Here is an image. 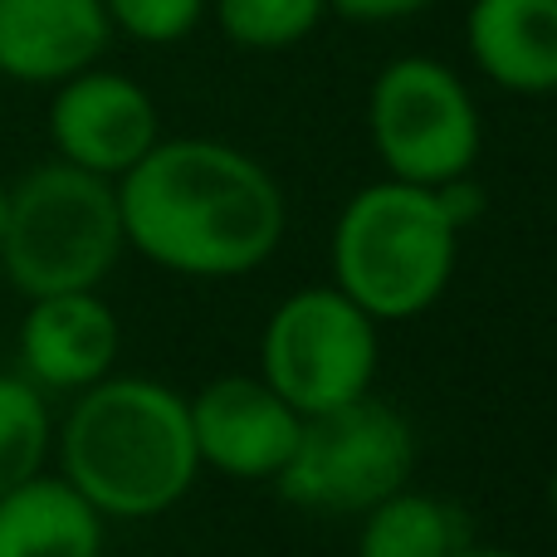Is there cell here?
<instances>
[{"label":"cell","instance_id":"1","mask_svg":"<svg viewBox=\"0 0 557 557\" xmlns=\"http://www.w3.org/2000/svg\"><path fill=\"white\" fill-rule=\"evenodd\" d=\"M123 240L182 278H240L284 240V191L250 152L215 137H157L117 176Z\"/></svg>","mask_w":557,"mask_h":557},{"label":"cell","instance_id":"2","mask_svg":"<svg viewBox=\"0 0 557 557\" xmlns=\"http://www.w3.org/2000/svg\"><path fill=\"white\" fill-rule=\"evenodd\" d=\"M59 474L103 519H157L191 494L201 474L191 396L157 376H113L74 392L54 435Z\"/></svg>","mask_w":557,"mask_h":557},{"label":"cell","instance_id":"3","mask_svg":"<svg viewBox=\"0 0 557 557\" xmlns=\"http://www.w3.org/2000/svg\"><path fill=\"white\" fill-rule=\"evenodd\" d=\"M460 260V231L435 201V186L382 176L337 211L333 284L376 323L421 318L445 298Z\"/></svg>","mask_w":557,"mask_h":557},{"label":"cell","instance_id":"4","mask_svg":"<svg viewBox=\"0 0 557 557\" xmlns=\"http://www.w3.org/2000/svg\"><path fill=\"white\" fill-rule=\"evenodd\" d=\"M127 250L117 186L84 166L39 162L10 186V215L0 235V270L15 294H74L98 288Z\"/></svg>","mask_w":557,"mask_h":557},{"label":"cell","instance_id":"5","mask_svg":"<svg viewBox=\"0 0 557 557\" xmlns=\"http://www.w3.org/2000/svg\"><path fill=\"white\" fill-rule=\"evenodd\" d=\"M367 133L386 176L411 186H445L474 172L484 117L470 84L445 59L401 54L367 88Z\"/></svg>","mask_w":557,"mask_h":557},{"label":"cell","instance_id":"6","mask_svg":"<svg viewBox=\"0 0 557 557\" xmlns=\"http://www.w3.org/2000/svg\"><path fill=\"white\" fill-rule=\"evenodd\" d=\"M416 474V431L392 401L357 396L337 411L304 416L298 445L274 490L313 513H367Z\"/></svg>","mask_w":557,"mask_h":557},{"label":"cell","instance_id":"7","mask_svg":"<svg viewBox=\"0 0 557 557\" xmlns=\"http://www.w3.org/2000/svg\"><path fill=\"white\" fill-rule=\"evenodd\" d=\"M376 318L337 284H308L270 313L260 337V376L298 416L337 411L372 392L382 367Z\"/></svg>","mask_w":557,"mask_h":557},{"label":"cell","instance_id":"8","mask_svg":"<svg viewBox=\"0 0 557 557\" xmlns=\"http://www.w3.org/2000/svg\"><path fill=\"white\" fill-rule=\"evenodd\" d=\"M162 137L157 103L137 78L117 69H84V74L54 84L49 98V143L54 157L84 166L94 176H117L137 166Z\"/></svg>","mask_w":557,"mask_h":557},{"label":"cell","instance_id":"9","mask_svg":"<svg viewBox=\"0 0 557 557\" xmlns=\"http://www.w3.org/2000/svg\"><path fill=\"white\" fill-rule=\"evenodd\" d=\"M304 416L264 376H215L191 396V435L201 470L231 480H278Z\"/></svg>","mask_w":557,"mask_h":557},{"label":"cell","instance_id":"10","mask_svg":"<svg viewBox=\"0 0 557 557\" xmlns=\"http://www.w3.org/2000/svg\"><path fill=\"white\" fill-rule=\"evenodd\" d=\"M117 352L123 327L98 288L29 298L20 318V372L39 392H84L113 372Z\"/></svg>","mask_w":557,"mask_h":557},{"label":"cell","instance_id":"11","mask_svg":"<svg viewBox=\"0 0 557 557\" xmlns=\"http://www.w3.org/2000/svg\"><path fill=\"white\" fill-rule=\"evenodd\" d=\"M113 45L103 0H0V78L54 88Z\"/></svg>","mask_w":557,"mask_h":557},{"label":"cell","instance_id":"12","mask_svg":"<svg viewBox=\"0 0 557 557\" xmlns=\"http://www.w3.org/2000/svg\"><path fill=\"white\" fill-rule=\"evenodd\" d=\"M465 49L504 94H557V0H470Z\"/></svg>","mask_w":557,"mask_h":557},{"label":"cell","instance_id":"13","mask_svg":"<svg viewBox=\"0 0 557 557\" xmlns=\"http://www.w3.org/2000/svg\"><path fill=\"white\" fill-rule=\"evenodd\" d=\"M103 523L64 474L39 470L0 494V557H103Z\"/></svg>","mask_w":557,"mask_h":557},{"label":"cell","instance_id":"14","mask_svg":"<svg viewBox=\"0 0 557 557\" xmlns=\"http://www.w3.org/2000/svg\"><path fill=\"white\" fill-rule=\"evenodd\" d=\"M460 543H470L460 509L406 484L362 513L357 557H450Z\"/></svg>","mask_w":557,"mask_h":557},{"label":"cell","instance_id":"15","mask_svg":"<svg viewBox=\"0 0 557 557\" xmlns=\"http://www.w3.org/2000/svg\"><path fill=\"white\" fill-rule=\"evenodd\" d=\"M54 450L45 392L25 372H0V494L45 470Z\"/></svg>","mask_w":557,"mask_h":557},{"label":"cell","instance_id":"16","mask_svg":"<svg viewBox=\"0 0 557 557\" xmlns=\"http://www.w3.org/2000/svg\"><path fill=\"white\" fill-rule=\"evenodd\" d=\"M327 0H215V25L240 49H294L323 25Z\"/></svg>","mask_w":557,"mask_h":557},{"label":"cell","instance_id":"17","mask_svg":"<svg viewBox=\"0 0 557 557\" xmlns=\"http://www.w3.org/2000/svg\"><path fill=\"white\" fill-rule=\"evenodd\" d=\"M211 0H103L113 35L137 45H176L206 20Z\"/></svg>","mask_w":557,"mask_h":557},{"label":"cell","instance_id":"18","mask_svg":"<svg viewBox=\"0 0 557 557\" xmlns=\"http://www.w3.org/2000/svg\"><path fill=\"white\" fill-rule=\"evenodd\" d=\"M435 201H441V211L450 215V225H455V231H470V225L484 215V206H490V196H484V186L474 182L470 172H465V176H455V182L435 186Z\"/></svg>","mask_w":557,"mask_h":557},{"label":"cell","instance_id":"19","mask_svg":"<svg viewBox=\"0 0 557 557\" xmlns=\"http://www.w3.org/2000/svg\"><path fill=\"white\" fill-rule=\"evenodd\" d=\"M425 5L431 0H327V10L352 20V25H396V20L421 15Z\"/></svg>","mask_w":557,"mask_h":557},{"label":"cell","instance_id":"20","mask_svg":"<svg viewBox=\"0 0 557 557\" xmlns=\"http://www.w3.org/2000/svg\"><path fill=\"white\" fill-rule=\"evenodd\" d=\"M450 557H529V553H513V548H480V543H460Z\"/></svg>","mask_w":557,"mask_h":557},{"label":"cell","instance_id":"21","mask_svg":"<svg viewBox=\"0 0 557 557\" xmlns=\"http://www.w3.org/2000/svg\"><path fill=\"white\" fill-rule=\"evenodd\" d=\"M5 215H10V191L0 186V235H5Z\"/></svg>","mask_w":557,"mask_h":557},{"label":"cell","instance_id":"22","mask_svg":"<svg viewBox=\"0 0 557 557\" xmlns=\"http://www.w3.org/2000/svg\"><path fill=\"white\" fill-rule=\"evenodd\" d=\"M548 509H553V519H557V470L548 474Z\"/></svg>","mask_w":557,"mask_h":557}]
</instances>
